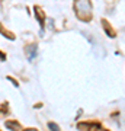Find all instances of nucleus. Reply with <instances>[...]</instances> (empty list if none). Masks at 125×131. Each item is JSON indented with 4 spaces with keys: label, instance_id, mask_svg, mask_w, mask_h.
Here are the masks:
<instances>
[{
    "label": "nucleus",
    "instance_id": "obj_12",
    "mask_svg": "<svg viewBox=\"0 0 125 131\" xmlns=\"http://www.w3.org/2000/svg\"><path fill=\"white\" fill-rule=\"evenodd\" d=\"M99 131H109V130H105V128H100Z\"/></svg>",
    "mask_w": 125,
    "mask_h": 131
},
{
    "label": "nucleus",
    "instance_id": "obj_2",
    "mask_svg": "<svg viewBox=\"0 0 125 131\" xmlns=\"http://www.w3.org/2000/svg\"><path fill=\"white\" fill-rule=\"evenodd\" d=\"M77 128L80 131H99L102 128V125H100V122L87 121V122H79L77 124Z\"/></svg>",
    "mask_w": 125,
    "mask_h": 131
},
{
    "label": "nucleus",
    "instance_id": "obj_11",
    "mask_svg": "<svg viewBox=\"0 0 125 131\" xmlns=\"http://www.w3.org/2000/svg\"><path fill=\"white\" fill-rule=\"evenodd\" d=\"M23 131H38L37 128H28V130H23Z\"/></svg>",
    "mask_w": 125,
    "mask_h": 131
},
{
    "label": "nucleus",
    "instance_id": "obj_7",
    "mask_svg": "<svg viewBox=\"0 0 125 131\" xmlns=\"http://www.w3.org/2000/svg\"><path fill=\"white\" fill-rule=\"evenodd\" d=\"M0 34H2L3 37H6L7 39H15V35H13V34H12V32H9V31H7L6 28H3L2 25H0Z\"/></svg>",
    "mask_w": 125,
    "mask_h": 131
},
{
    "label": "nucleus",
    "instance_id": "obj_9",
    "mask_svg": "<svg viewBox=\"0 0 125 131\" xmlns=\"http://www.w3.org/2000/svg\"><path fill=\"white\" fill-rule=\"evenodd\" d=\"M7 79H9L10 82H12V83H13L15 86H16V88H18V86H19V83H18V82H16V80H13V79H12V77H10V76H9V77H7Z\"/></svg>",
    "mask_w": 125,
    "mask_h": 131
},
{
    "label": "nucleus",
    "instance_id": "obj_10",
    "mask_svg": "<svg viewBox=\"0 0 125 131\" xmlns=\"http://www.w3.org/2000/svg\"><path fill=\"white\" fill-rule=\"evenodd\" d=\"M0 60H2V61H5V60H6V54H3L2 51H0Z\"/></svg>",
    "mask_w": 125,
    "mask_h": 131
},
{
    "label": "nucleus",
    "instance_id": "obj_6",
    "mask_svg": "<svg viewBox=\"0 0 125 131\" xmlns=\"http://www.w3.org/2000/svg\"><path fill=\"white\" fill-rule=\"evenodd\" d=\"M35 15L38 18V22L41 24V28L44 29V12H42V9H39V6H35Z\"/></svg>",
    "mask_w": 125,
    "mask_h": 131
},
{
    "label": "nucleus",
    "instance_id": "obj_13",
    "mask_svg": "<svg viewBox=\"0 0 125 131\" xmlns=\"http://www.w3.org/2000/svg\"><path fill=\"white\" fill-rule=\"evenodd\" d=\"M0 2H2V0H0Z\"/></svg>",
    "mask_w": 125,
    "mask_h": 131
},
{
    "label": "nucleus",
    "instance_id": "obj_8",
    "mask_svg": "<svg viewBox=\"0 0 125 131\" xmlns=\"http://www.w3.org/2000/svg\"><path fill=\"white\" fill-rule=\"evenodd\" d=\"M48 128L51 131H60V127L57 125L55 122H50V124H48Z\"/></svg>",
    "mask_w": 125,
    "mask_h": 131
},
{
    "label": "nucleus",
    "instance_id": "obj_3",
    "mask_svg": "<svg viewBox=\"0 0 125 131\" xmlns=\"http://www.w3.org/2000/svg\"><path fill=\"white\" fill-rule=\"evenodd\" d=\"M25 51H26V56H28L29 60H33L38 54V45L37 44H32V45H28V47L25 48Z\"/></svg>",
    "mask_w": 125,
    "mask_h": 131
},
{
    "label": "nucleus",
    "instance_id": "obj_4",
    "mask_svg": "<svg viewBox=\"0 0 125 131\" xmlns=\"http://www.w3.org/2000/svg\"><path fill=\"white\" fill-rule=\"evenodd\" d=\"M102 26H103V29H105L106 35H109L111 38H115V37H116V32L113 31V28H112L111 25L108 24V20H106V19H102Z\"/></svg>",
    "mask_w": 125,
    "mask_h": 131
},
{
    "label": "nucleus",
    "instance_id": "obj_5",
    "mask_svg": "<svg viewBox=\"0 0 125 131\" xmlns=\"http://www.w3.org/2000/svg\"><path fill=\"white\" fill-rule=\"evenodd\" d=\"M5 125H6V128H9L10 131H19L20 130V124H19L18 121H7Z\"/></svg>",
    "mask_w": 125,
    "mask_h": 131
},
{
    "label": "nucleus",
    "instance_id": "obj_1",
    "mask_svg": "<svg viewBox=\"0 0 125 131\" xmlns=\"http://www.w3.org/2000/svg\"><path fill=\"white\" fill-rule=\"evenodd\" d=\"M74 13L80 20L89 22L92 19V3H90V0H74Z\"/></svg>",
    "mask_w": 125,
    "mask_h": 131
}]
</instances>
